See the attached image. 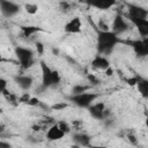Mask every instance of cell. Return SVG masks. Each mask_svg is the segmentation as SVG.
Wrapping results in <instances>:
<instances>
[{"instance_id": "cell-22", "label": "cell", "mask_w": 148, "mask_h": 148, "mask_svg": "<svg viewBox=\"0 0 148 148\" xmlns=\"http://www.w3.org/2000/svg\"><path fill=\"white\" fill-rule=\"evenodd\" d=\"M98 30H101V31H110V27H109V24L108 23H105L102 18L98 21V24H97V27H96Z\"/></svg>"}, {"instance_id": "cell-20", "label": "cell", "mask_w": 148, "mask_h": 148, "mask_svg": "<svg viewBox=\"0 0 148 148\" xmlns=\"http://www.w3.org/2000/svg\"><path fill=\"white\" fill-rule=\"evenodd\" d=\"M88 89H89V87H88V86L76 84V86H74V87H73V89H72V95H79V94L86 92Z\"/></svg>"}, {"instance_id": "cell-40", "label": "cell", "mask_w": 148, "mask_h": 148, "mask_svg": "<svg viewBox=\"0 0 148 148\" xmlns=\"http://www.w3.org/2000/svg\"><path fill=\"white\" fill-rule=\"evenodd\" d=\"M3 61H6V60H5V59L2 58V56L0 54V62H3Z\"/></svg>"}, {"instance_id": "cell-39", "label": "cell", "mask_w": 148, "mask_h": 148, "mask_svg": "<svg viewBox=\"0 0 148 148\" xmlns=\"http://www.w3.org/2000/svg\"><path fill=\"white\" fill-rule=\"evenodd\" d=\"M71 148H80V146L79 145H73V146H71Z\"/></svg>"}, {"instance_id": "cell-24", "label": "cell", "mask_w": 148, "mask_h": 148, "mask_svg": "<svg viewBox=\"0 0 148 148\" xmlns=\"http://www.w3.org/2000/svg\"><path fill=\"white\" fill-rule=\"evenodd\" d=\"M58 126H59V128L64 132V134H67V133L71 132V127H69V125H68L67 123H65V121H60V123L58 124Z\"/></svg>"}, {"instance_id": "cell-35", "label": "cell", "mask_w": 148, "mask_h": 148, "mask_svg": "<svg viewBox=\"0 0 148 148\" xmlns=\"http://www.w3.org/2000/svg\"><path fill=\"white\" fill-rule=\"evenodd\" d=\"M72 124H73V126H74V127H79V126H81V125H82V123H81L80 120H73V123H72Z\"/></svg>"}, {"instance_id": "cell-14", "label": "cell", "mask_w": 148, "mask_h": 148, "mask_svg": "<svg viewBox=\"0 0 148 148\" xmlns=\"http://www.w3.org/2000/svg\"><path fill=\"white\" fill-rule=\"evenodd\" d=\"M73 141L75 145H79L80 147H89L91 138L86 133H75L73 135Z\"/></svg>"}, {"instance_id": "cell-34", "label": "cell", "mask_w": 148, "mask_h": 148, "mask_svg": "<svg viewBox=\"0 0 148 148\" xmlns=\"http://www.w3.org/2000/svg\"><path fill=\"white\" fill-rule=\"evenodd\" d=\"M105 74H106L108 76H111V75L113 74V69H112L111 67H109V68H106V69H105Z\"/></svg>"}, {"instance_id": "cell-36", "label": "cell", "mask_w": 148, "mask_h": 148, "mask_svg": "<svg viewBox=\"0 0 148 148\" xmlns=\"http://www.w3.org/2000/svg\"><path fill=\"white\" fill-rule=\"evenodd\" d=\"M5 131H6V126H5L3 124H0V134L3 133Z\"/></svg>"}, {"instance_id": "cell-21", "label": "cell", "mask_w": 148, "mask_h": 148, "mask_svg": "<svg viewBox=\"0 0 148 148\" xmlns=\"http://www.w3.org/2000/svg\"><path fill=\"white\" fill-rule=\"evenodd\" d=\"M24 8H25L27 13H28V14H31V15L36 14L37 10H38V6H37L36 3H25Z\"/></svg>"}, {"instance_id": "cell-13", "label": "cell", "mask_w": 148, "mask_h": 148, "mask_svg": "<svg viewBox=\"0 0 148 148\" xmlns=\"http://www.w3.org/2000/svg\"><path fill=\"white\" fill-rule=\"evenodd\" d=\"M91 66H92L94 68L105 71L106 68L110 67V62H109V60H108L104 56H99V54H98V56H96V57L92 59V61H91Z\"/></svg>"}, {"instance_id": "cell-9", "label": "cell", "mask_w": 148, "mask_h": 148, "mask_svg": "<svg viewBox=\"0 0 148 148\" xmlns=\"http://www.w3.org/2000/svg\"><path fill=\"white\" fill-rule=\"evenodd\" d=\"M64 30L67 34H79V32H81V20H80V17L75 16L71 21H68L65 24Z\"/></svg>"}, {"instance_id": "cell-37", "label": "cell", "mask_w": 148, "mask_h": 148, "mask_svg": "<svg viewBox=\"0 0 148 148\" xmlns=\"http://www.w3.org/2000/svg\"><path fill=\"white\" fill-rule=\"evenodd\" d=\"M40 128H42V127H40L39 125H34V126H32V130H34V131H40Z\"/></svg>"}, {"instance_id": "cell-18", "label": "cell", "mask_w": 148, "mask_h": 148, "mask_svg": "<svg viewBox=\"0 0 148 148\" xmlns=\"http://www.w3.org/2000/svg\"><path fill=\"white\" fill-rule=\"evenodd\" d=\"M20 28H21V30H22L24 37H30V36H32L34 34L38 32V31H44L42 28L36 27V25H21Z\"/></svg>"}, {"instance_id": "cell-6", "label": "cell", "mask_w": 148, "mask_h": 148, "mask_svg": "<svg viewBox=\"0 0 148 148\" xmlns=\"http://www.w3.org/2000/svg\"><path fill=\"white\" fill-rule=\"evenodd\" d=\"M0 10H1V14H2L5 17H12V16H14L16 13H18L20 6L16 5L15 2H12V1L1 0V1H0Z\"/></svg>"}, {"instance_id": "cell-15", "label": "cell", "mask_w": 148, "mask_h": 148, "mask_svg": "<svg viewBox=\"0 0 148 148\" xmlns=\"http://www.w3.org/2000/svg\"><path fill=\"white\" fill-rule=\"evenodd\" d=\"M14 80L18 84V87L22 88L23 90H28L32 84V77L28 75H18V76H15Z\"/></svg>"}, {"instance_id": "cell-8", "label": "cell", "mask_w": 148, "mask_h": 148, "mask_svg": "<svg viewBox=\"0 0 148 148\" xmlns=\"http://www.w3.org/2000/svg\"><path fill=\"white\" fill-rule=\"evenodd\" d=\"M127 8H128V17L130 18H145V20H147V16H148L147 9L139 7L136 5H133V3H128Z\"/></svg>"}, {"instance_id": "cell-33", "label": "cell", "mask_w": 148, "mask_h": 148, "mask_svg": "<svg viewBox=\"0 0 148 148\" xmlns=\"http://www.w3.org/2000/svg\"><path fill=\"white\" fill-rule=\"evenodd\" d=\"M60 7H61L62 10H67V9H69V3H67V2H60Z\"/></svg>"}, {"instance_id": "cell-23", "label": "cell", "mask_w": 148, "mask_h": 148, "mask_svg": "<svg viewBox=\"0 0 148 148\" xmlns=\"http://www.w3.org/2000/svg\"><path fill=\"white\" fill-rule=\"evenodd\" d=\"M67 106H68L67 103H65V102H59V103H56L54 105H52L51 109H52V110H56V111H60V110L66 109Z\"/></svg>"}, {"instance_id": "cell-12", "label": "cell", "mask_w": 148, "mask_h": 148, "mask_svg": "<svg viewBox=\"0 0 148 148\" xmlns=\"http://www.w3.org/2000/svg\"><path fill=\"white\" fill-rule=\"evenodd\" d=\"M89 113L92 118L97 119V120H102L103 119V111L105 110V104L99 102V103H96V104H91L89 108Z\"/></svg>"}, {"instance_id": "cell-19", "label": "cell", "mask_w": 148, "mask_h": 148, "mask_svg": "<svg viewBox=\"0 0 148 148\" xmlns=\"http://www.w3.org/2000/svg\"><path fill=\"white\" fill-rule=\"evenodd\" d=\"M2 95L5 96V98H6L9 103H12V104H14V105H16V104H17V98H16V96H15L14 94L9 92L7 89H6V90H3Z\"/></svg>"}, {"instance_id": "cell-28", "label": "cell", "mask_w": 148, "mask_h": 148, "mask_svg": "<svg viewBox=\"0 0 148 148\" xmlns=\"http://www.w3.org/2000/svg\"><path fill=\"white\" fill-rule=\"evenodd\" d=\"M36 50H37V53L38 54H43L44 53V45H43V43L37 42L36 43Z\"/></svg>"}, {"instance_id": "cell-17", "label": "cell", "mask_w": 148, "mask_h": 148, "mask_svg": "<svg viewBox=\"0 0 148 148\" xmlns=\"http://www.w3.org/2000/svg\"><path fill=\"white\" fill-rule=\"evenodd\" d=\"M114 3H116L114 1H102V0H99V1H92V2H89V5H90V6H92V7L97 8V9H101V10H106V9L111 8Z\"/></svg>"}, {"instance_id": "cell-1", "label": "cell", "mask_w": 148, "mask_h": 148, "mask_svg": "<svg viewBox=\"0 0 148 148\" xmlns=\"http://www.w3.org/2000/svg\"><path fill=\"white\" fill-rule=\"evenodd\" d=\"M97 31V51L101 54H110L116 45L120 43L118 35L110 31H101L96 28Z\"/></svg>"}, {"instance_id": "cell-32", "label": "cell", "mask_w": 148, "mask_h": 148, "mask_svg": "<svg viewBox=\"0 0 148 148\" xmlns=\"http://www.w3.org/2000/svg\"><path fill=\"white\" fill-rule=\"evenodd\" d=\"M0 148H12V145L6 141H0Z\"/></svg>"}, {"instance_id": "cell-16", "label": "cell", "mask_w": 148, "mask_h": 148, "mask_svg": "<svg viewBox=\"0 0 148 148\" xmlns=\"http://www.w3.org/2000/svg\"><path fill=\"white\" fill-rule=\"evenodd\" d=\"M135 86L138 87L139 92L145 98H147L148 97V80L145 79V77H142V76H138L136 75V84Z\"/></svg>"}, {"instance_id": "cell-25", "label": "cell", "mask_w": 148, "mask_h": 148, "mask_svg": "<svg viewBox=\"0 0 148 148\" xmlns=\"http://www.w3.org/2000/svg\"><path fill=\"white\" fill-rule=\"evenodd\" d=\"M30 98H31V97H30V94H29V92H24V94L18 98V103H24V104H27Z\"/></svg>"}, {"instance_id": "cell-10", "label": "cell", "mask_w": 148, "mask_h": 148, "mask_svg": "<svg viewBox=\"0 0 148 148\" xmlns=\"http://www.w3.org/2000/svg\"><path fill=\"white\" fill-rule=\"evenodd\" d=\"M65 136L64 132L59 128V126L57 124H53L46 132V139L49 141H58L60 139H62Z\"/></svg>"}, {"instance_id": "cell-5", "label": "cell", "mask_w": 148, "mask_h": 148, "mask_svg": "<svg viewBox=\"0 0 148 148\" xmlns=\"http://www.w3.org/2000/svg\"><path fill=\"white\" fill-rule=\"evenodd\" d=\"M125 43L127 45H130L139 57H146L148 54V38L135 39V40H126Z\"/></svg>"}, {"instance_id": "cell-31", "label": "cell", "mask_w": 148, "mask_h": 148, "mask_svg": "<svg viewBox=\"0 0 148 148\" xmlns=\"http://www.w3.org/2000/svg\"><path fill=\"white\" fill-rule=\"evenodd\" d=\"M88 80H89V82H91V83H94V84H97V83L99 82V80H98L95 75H92V74H89V75H88Z\"/></svg>"}, {"instance_id": "cell-2", "label": "cell", "mask_w": 148, "mask_h": 148, "mask_svg": "<svg viewBox=\"0 0 148 148\" xmlns=\"http://www.w3.org/2000/svg\"><path fill=\"white\" fill-rule=\"evenodd\" d=\"M40 69H42V88L43 89L59 84L60 75L57 71H52L44 61H40Z\"/></svg>"}, {"instance_id": "cell-30", "label": "cell", "mask_w": 148, "mask_h": 148, "mask_svg": "<svg viewBox=\"0 0 148 148\" xmlns=\"http://www.w3.org/2000/svg\"><path fill=\"white\" fill-rule=\"evenodd\" d=\"M126 82H127V84L131 86V87L135 86V84H136V75H135V76H132V77H130V79H127Z\"/></svg>"}, {"instance_id": "cell-11", "label": "cell", "mask_w": 148, "mask_h": 148, "mask_svg": "<svg viewBox=\"0 0 148 148\" xmlns=\"http://www.w3.org/2000/svg\"><path fill=\"white\" fill-rule=\"evenodd\" d=\"M130 21L136 27V29L139 30V34L143 38H147V36H148V20H145V18H130Z\"/></svg>"}, {"instance_id": "cell-26", "label": "cell", "mask_w": 148, "mask_h": 148, "mask_svg": "<svg viewBox=\"0 0 148 148\" xmlns=\"http://www.w3.org/2000/svg\"><path fill=\"white\" fill-rule=\"evenodd\" d=\"M40 102H39V99L37 98V97H31L29 101H28V105H30V106H36V105H38Z\"/></svg>"}, {"instance_id": "cell-27", "label": "cell", "mask_w": 148, "mask_h": 148, "mask_svg": "<svg viewBox=\"0 0 148 148\" xmlns=\"http://www.w3.org/2000/svg\"><path fill=\"white\" fill-rule=\"evenodd\" d=\"M6 88H7V80L0 77V94H2L3 90H6Z\"/></svg>"}, {"instance_id": "cell-38", "label": "cell", "mask_w": 148, "mask_h": 148, "mask_svg": "<svg viewBox=\"0 0 148 148\" xmlns=\"http://www.w3.org/2000/svg\"><path fill=\"white\" fill-rule=\"evenodd\" d=\"M89 148H106L104 146H95V145H89Z\"/></svg>"}, {"instance_id": "cell-3", "label": "cell", "mask_w": 148, "mask_h": 148, "mask_svg": "<svg viewBox=\"0 0 148 148\" xmlns=\"http://www.w3.org/2000/svg\"><path fill=\"white\" fill-rule=\"evenodd\" d=\"M14 52H15V56L23 69H28L34 65V52L30 49L16 46Z\"/></svg>"}, {"instance_id": "cell-29", "label": "cell", "mask_w": 148, "mask_h": 148, "mask_svg": "<svg viewBox=\"0 0 148 148\" xmlns=\"http://www.w3.org/2000/svg\"><path fill=\"white\" fill-rule=\"evenodd\" d=\"M127 139H128V141L132 143V145H136L138 143V140H136V136L134 135V134H132V133H130V134H127Z\"/></svg>"}, {"instance_id": "cell-4", "label": "cell", "mask_w": 148, "mask_h": 148, "mask_svg": "<svg viewBox=\"0 0 148 148\" xmlns=\"http://www.w3.org/2000/svg\"><path fill=\"white\" fill-rule=\"evenodd\" d=\"M98 96L99 95L96 92H87L86 91V92H82L79 95H72L69 97V101H72L79 108H89Z\"/></svg>"}, {"instance_id": "cell-7", "label": "cell", "mask_w": 148, "mask_h": 148, "mask_svg": "<svg viewBox=\"0 0 148 148\" xmlns=\"http://www.w3.org/2000/svg\"><path fill=\"white\" fill-rule=\"evenodd\" d=\"M130 29L128 27V23L125 21V18L120 15V14H117L113 18V22H112V32H114L116 35L118 34H123L125 31H127Z\"/></svg>"}]
</instances>
